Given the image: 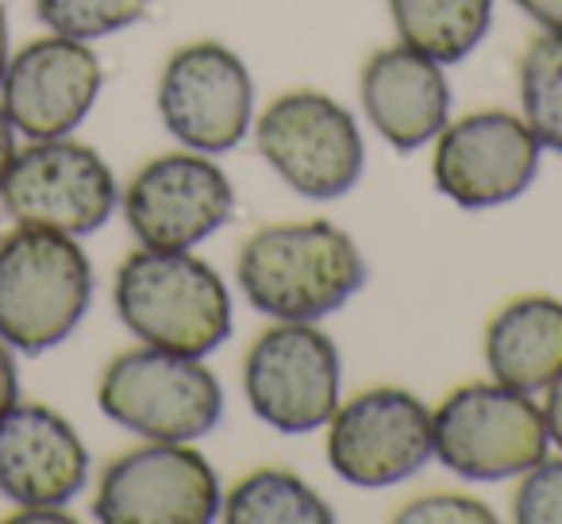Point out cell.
Returning <instances> with one entry per match:
<instances>
[{
  "label": "cell",
  "mask_w": 562,
  "mask_h": 524,
  "mask_svg": "<svg viewBox=\"0 0 562 524\" xmlns=\"http://www.w3.org/2000/svg\"><path fill=\"white\" fill-rule=\"evenodd\" d=\"M97 405L143 439L196 444L224 421V386L196 355L139 344L101 370Z\"/></svg>",
  "instance_id": "obj_5"
},
{
  "label": "cell",
  "mask_w": 562,
  "mask_h": 524,
  "mask_svg": "<svg viewBox=\"0 0 562 524\" xmlns=\"http://www.w3.org/2000/svg\"><path fill=\"white\" fill-rule=\"evenodd\" d=\"M16 127H12L9 112H4V104H0V181H4V174H9L12 158H16Z\"/></svg>",
  "instance_id": "obj_27"
},
{
  "label": "cell",
  "mask_w": 562,
  "mask_h": 524,
  "mask_svg": "<svg viewBox=\"0 0 562 524\" xmlns=\"http://www.w3.org/2000/svg\"><path fill=\"white\" fill-rule=\"evenodd\" d=\"M150 0H35V16L55 35L93 43L139 24Z\"/></svg>",
  "instance_id": "obj_21"
},
{
  "label": "cell",
  "mask_w": 562,
  "mask_h": 524,
  "mask_svg": "<svg viewBox=\"0 0 562 524\" xmlns=\"http://www.w3.org/2000/svg\"><path fill=\"white\" fill-rule=\"evenodd\" d=\"M250 413L273 432L305 436L331 421L344 401V359L321 324L273 321L243 355Z\"/></svg>",
  "instance_id": "obj_7"
},
{
  "label": "cell",
  "mask_w": 562,
  "mask_h": 524,
  "mask_svg": "<svg viewBox=\"0 0 562 524\" xmlns=\"http://www.w3.org/2000/svg\"><path fill=\"white\" fill-rule=\"evenodd\" d=\"M0 204L16 224L63 235H93L112 220L120 186L101 150L63 140H27L0 181Z\"/></svg>",
  "instance_id": "obj_8"
},
{
  "label": "cell",
  "mask_w": 562,
  "mask_h": 524,
  "mask_svg": "<svg viewBox=\"0 0 562 524\" xmlns=\"http://www.w3.org/2000/svg\"><path fill=\"white\" fill-rule=\"evenodd\" d=\"M220 501V475L204 451L181 439H147L101 470L93 516L104 524H212Z\"/></svg>",
  "instance_id": "obj_10"
},
{
  "label": "cell",
  "mask_w": 562,
  "mask_h": 524,
  "mask_svg": "<svg viewBox=\"0 0 562 524\" xmlns=\"http://www.w3.org/2000/svg\"><path fill=\"white\" fill-rule=\"evenodd\" d=\"M250 140L281 186L305 201H339L367 170L359 120L321 89H290L262 104Z\"/></svg>",
  "instance_id": "obj_4"
},
{
  "label": "cell",
  "mask_w": 562,
  "mask_h": 524,
  "mask_svg": "<svg viewBox=\"0 0 562 524\" xmlns=\"http://www.w3.org/2000/svg\"><path fill=\"white\" fill-rule=\"evenodd\" d=\"M104 89L97 51L70 35H43L20 47L0 78V104L27 140L74 135Z\"/></svg>",
  "instance_id": "obj_14"
},
{
  "label": "cell",
  "mask_w": 562,
  "mask_h": 524,
  "mask_svg": "<svg viewBox=\"0 0 562 524\" xmlns=\"http://www.w3.org/2000/svg\"><path fill=\"white\" fill-rule=\"evenodd\" d=\"M158 120L189 150L224 155L250 135L255 124V81L227 43H181L162 63L155 89Z\"/></svg>",
  "instance_id": "obj_9"
},
{
  "label": "cell",
  "mask_w": 562,
  "mask_h": 524,
  "mask_svg": "<svg viewBox=\"0 0 562 524\" xmlns=\"http://www.w3.org/2000/svg\"><path fill=\"white\" fill-rule=\"evenodd\" d=\"M9 12H4V0H0V78H4V66H9Z\"/></svg>",
  "instance_id": "obj_28"
},
{
  "label": "cell",
  "mask_w": 562,
  "mask_h": 524,
  "mask_svg": "<svg viewBox=\"0 0 562 524\" xmlns=\"http://www.w3.org/2000/svg\"><path fill=\"white\" fill-rule=\"evenodd\" d=\"M120 209L139 247L193 250L232 220L235 186L212 155L181 147L143 163L120 193Z\"/></svg>",
  "instance_id": "obj_12"
},
{
  "label": "cell",
  "mask_w": 562,
  "mask_h": 524,
  "mask_svg": "<svg viewBox=\"0 0 562 524\" xmlns=\"http://www.w3.org/2000/svg\"><path fill=\"white\" fill-rule=\"evenodd\" d=\"M324 428L331 470L362 490L397 486L436 459L431 405L401 386H370L339 401Z\"/></svg>",
  "instance_id": "obj_11"
},
{
  "label": "cell",
  "mask_w": 562,
  "mask_h": 524,
  "mask_svg": "<svg viewBox=\"0 0 562 524\" xmlns=\"http://www.w3.org/2000/svg\"><path fill=\"white\" fill-rule=\"evenodd\" d=\"M359 101L370 127L393 150L408 155L431 147V140L451 120V81L443 63L405 43H393L367 58L359 74Z\"/></svg>",
  "instance_id": "obj_16"
},
{
  "label": "cell",
  "mask_w": 562,
  "mask_h": 524,
  "mask_svg": "<svg viewBox=\"0 0 562 524\" xmlns=\"http://www.w3.org/2000/svg\"><path fill=\"white\" fill-rule=\"evenodd\" d=\"M89 482V451L58 409L16 401L0 416V493L12 505H70Z\"/></svg>",
  "instance_id": "obj_15"
},
{
  "label": "cell",
  "mask_w": 562,
  "mask_h": 524,
  "mask_svg": "<svg viewBox=\"0 0 562 524\" xmlns=\"http://www.w3.org/2000/svg\"><path fill=\"white\" fill-rule=\"evenodd\" d=\"M397 524H493L497 513H493L485 501L467 498V493H424V498H413L405 509H397L393 516Z\"/></svg>",
  "instance_id": "obj_23"
},
{
  "label": "cell",
  "mask_w": 562,
  "mask_h": 524,
  "mask_svg": "<svg viewBox=\"0 0 562 524\" xmlns=\"http://www.w3.org/2000/svg\"><path fill=\"white\" fill-rule=\"evenodd\" d=\"M20 401V370H16V355L12 347L0 339V416L9 413Z\"/></svg>",
  "instance_id": "obj_24"
},
{
  "label": "cell",
  "mask_w": 562,
  "mask_h": 524,
  "mask_svg": "<svg viewBox=\"0 0 562 524\" xmlns=\"http://www.w3.org/2000/svg\"><path fill=\"white\" fill-rule=\"evenodd\" d=\"M482 355L490 378L520 393H543L562 375V301L520 293L485 324Z\"/></svg>",
  "instance_id": "obj_17"
},
{
  "label": "cell",
  "mask_w": 562,
  "mask_h": 524,
  "mask_svg": "<svg viewBox=\"0 0 562 524\" xmlns=\"http://www.w3.org/2000/svg\"><path fill=\"white\" fill-rule=\"evenodd\" d=\"M513 4L543 32H562V0H513Z\"/></svg>",
  "instance_id": "obj_26"
},
{
  "label": "cell",
  "mask_w": 562,
  "mask_h": 524,
  "mask_svg": "<svg viewBox=\"0 0 562 524\" xmlns=\"http://www.w3.org/2000/svg\"><path fill=\"white\" fill-rule=\"evenodd\" d=\"M93 263L74 235L24 227L0 235V339L43 355L78 332L93 305Z\"/></svg>",
  "instance_id": "obj_3"
},
{
  "label": "cell",
  "mask_w": 562,
  "mask_h": 524,
  "mask_svg": "<svg viewBox=\"0 0 562 524\" xmlns=\"http://www.w3.org/2000/svg\"><path fill=\"white\" fill-rule=\"evenodd\" d=\"M513 521L520 524H562V455H543L536 467L516 475Z\"/></svg>",
  "instance_id": "obj_22"
},
{
  "label": "cell",
  "mask_w": 562,
  "mask_h": 524,
  "mask_svg": "<svg viewBox=\"0 0 562 524\" xmlns=\"http://www.w3.org/2000/svg\"><path fill=\"white\" fill-rule=\"evenodd\" d=\"M112 305L139 344L209 359L232 336V290L193 250L139 247L112 278Z\"/></svg>",
  "instance_id": "obj_2"
},
{
  "label": "cell",
  "mask_w": 562,
  "mask_h": 524,
  "mask_svg": "<svg viewBox=\"0 0 562 524\" xmlns=\"http://www.w3.org/2000/svg\"><path fill=\"white\" fill-rule=\"evenodd\" d=\"M227 524H331L336 509L316 486L290 467H258L243 475L220 501Z\"/></svg>",
  "instance_id": "obj_19"
},
{
  "label": "cell",
  "mask_w": 562,
  "mask_h": 524,
  "mask_svg": "<svg viewBox=\"0 0 562 524\" xmlns=\"http://www.w3.org/2000/svg\"><path fill=\"white\" fill-rule=\"evenodd\" d=\"M539 409H543L547 439H551V444L562 451V375L543 390V401H539Z\"/></svg>",
  "instance_id": "obj_25"
},
{
  "label": "cell",
  "mask_w": 562,
  "mask_h": 524,
  "mask_svg": "<svg viewBox=\"0 0 562 524\" xmlns=\"http://www.w3.org/2000/svg\"><path fill=\"white\" fill-rule=\"evenodd\" d=\"M543 147L520 112L477 109L431 140V186L459 209H497L531 189Z\"/></svg>",
  "instance_id": "obj_13"
},
{
  "label": "cell",
  "mask_w": 562,
  "mask_h": 524,
  "mask_svg": "<svg viewBox=\"0 0 562 524\" xmlns=\"http://www.w3.org/2000/svg\"><path fill=\"white\" fill-rule=\"evenodd\" d=\"M520 116L543 150L562 155V32H539L516 66Z\"/></svg>",
  "instance_id": "obj_20"
},
{
  "label": "cell",
  "mask_w": 562,
  "mask_h": 524,
  "mask_svg": "<svg viewBox=\"0 0 562 524\" xmlns=\"http://www.w3.org/2000/svg\"><path fill=\"white\" fill-rule=\"evenodd\" d=\"M436 459L467 482H505L547 455L543 409L501 382H462L431 409Z\"/></svg>",
  "instance_id": "obj_6"
},
{
  "label": "cell",
  "mask_w": 562,
  "mask_h": 524,
  "mask_svg": "<svg viewBox=\"0 0 562 524\" xmlns=\"http://www.w3.org/2000/svg\"><path fill=\"white\" fill-rule=\"evenodd\" d=\"M235 286L270 321L316 324L367 286V258L331 220H281L243 239Z\"/></svg>",
  "instance_id": "obj_1"
},
{
  "label": "cell",
  "mask_w": 562,
  "mask_h": 524,
  "mask_svg": "<svg viewBox=\"0 0 562 524\" xmlns=\"http://www.w3.org/2000/svg\"><path fill=\"white\" fill-rule=\"evenodd\" d=\"M397 40L420 55L454 66L485 43L493 0H385Z\"/></svg>",
  "instance_id": "obj_18"
}]
</instances>
